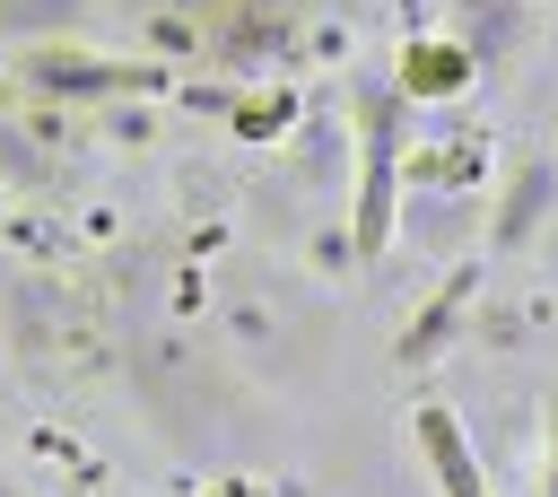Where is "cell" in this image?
Instances as JSON below:
<instances>
[{
    "label": "cell",
    "mask_w": 558,
    "mask_h": 497,
    "mask_svg": "<svg viewBox=\"0 0 558 497\" xmlns=\"http://www.w3.org/2000/svg\"><path fill=\"white\" fill-rule=\"evenodd\" d=\"M418 445H427V462L445 471V497H480L471 453H462V436H453V419H445V410H427V419H418Z\"/></svg>",
    "instance_id": "1"
}]
</instances>
